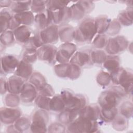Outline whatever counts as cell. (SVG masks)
Instances as JSON below:
<instances>
[{
	"label": "cell",
	"mask_w": 133,
	"mask_h": 133,
	"mask_svg": "<svg viewBox=\"0 0 133 133\" xmlns=\"http://www.w3.org/2000/svg\"><path fill=\"white\" fill-rule=\"evenodd\" d=\"M77 30V33H74V36L76 35L79 37L78 39L90 40L94 34L97 32L95 21L92 20H85L81 24Z\"/></svg>",
	"instance_id": "1"
},
{
	"label": "cell",
	"mask_w": 133,
	"mask_h": 133,
	"mask_svg": "<svg viewBox=\"0 0 133 133\" xmlns=\"http://www.w3.org/2000/svg\"><path fill=\"white\" fill-rule=\"evenodd\" d=\"M97 127L95 121L80 116L70 124L69 129L71 131L74 129L73 131L75 132H92L91 130L95 129Z\"/></svg>",
	"instance_id": "2"
},
{
	"label": "cell",
	"mask_w": 133,
	"mask_h": 133,
	"mask_svg": "<svg viewBox=\"0 0 133 133\" xmlns=\"http://www.w3.org/2000/svg\"><path fill=\"white\" fill-rule=\"evenodd\" d=\"M120 95L115 90L105 91L101 94L99 98V102L102 108H115L119 100Z\"/></svg>",
	"instance_id": "3"
},
{
	"label": "cell",
	"mask_w": 133,
	"mask_h": 133,
	"mask_svg": "<svg viewBox=\"0 0 133 133\" xmlns=\"http://www.w3.org/2000/svg\"><path fill=\"white\" fill-rule=\"evenodd\" d=\"M57 48L52 45H45L41 47L37 51V56L41 60L48 61L49 62L53 60L56 54Z\"/></svg>",
	"instance_id": "4"
},
{
	"label": "cell",
	"mask_w": 133,
	"mask_h": 133,
	"mask_svg": "<svg viewBox=\"0 0 133 133\" xmlns=\"http://www.w3.org/2000/svg\"><path fill=\"white\" fill-rule=\"evenodd\" d=\"M7 88L10 92L17 94L21 92L24 86L23 81L22 78L16 77L15 76L11 77L7 83Z\"/></svg>",
	"instance_id": "5"
},
{
	"label": "cell",
	"mask_w": 133,
	"mask_h": 133,
	"mask_svg": "<svg viewBox=\"0 0 133 133\" xmlns=\"http://www.w3.org/2000/svg\"><path fill=\"white\" fill-rule=\"evenodd\" d=\"M18 61L13 56L7 55L2 58V69L7 73H10L17 67Z\"/></svg>",
	"instance_id": "6"
},
{
	"label": "cell",
	"mask_w": 133,
	"mask_h": 133,
	"mask_svg": "<svg viewBox=\"0 0 133 133\" xmlns=\"http://www.w3.org/2000/svg\"><path fill=\"white\" fill-rule=\"evenodd\" d=\"M19 115L20 112L16 109L5 108L1 109V121L4 123L11 122L12 120L15 121Z\"/></svg>",
	"instance_id": "7"
},
{
	"label": "cell",
	"mask_w": 133,
	"mask_h": 133,
	"mask_svg": "<svg viewBox=\"0 0 133 133\" xmlns=\"http://www.w3.org/2000/svg\"><path fill=\"white\" fill-rule=\"evenodd\" d=\"M99 108L96 105V107L89 106L84 109H83L80 111V116L88 118L91 120H94L98 117L100 113Z\"/></svg>",
	"instance_id": "8"
},
{
	"label": "cell",
	"mask_w": 133,
	"mask_h": 133,
	"mask_svg": "<svg viewBox=\"0 0 133 133\" xmlns=\"http://www.w3.org/2000/svg\"><path fill=\"white\" fill-rule=\"evenodd\" d=\"M35 90V87L30 84L24 85L21 92V98L22 100L24 102L25 101H32V99H34L36 93Z\"/></svg>",
	"instance_id": "9"
},
{
	"label": "cell",
	"mask_w": 133,
	"mask_h": 133,
	"mask_svg": "<svg viewBox=\"0 0 133 133\" xmlns=\"http://www.w3.org/2000/svg\"><path fill=\"white\" fill-rule=\"evenodd\" d=\"M31 32L26 26H22L16 29L15 35L16 39L20 42L25 43L30 39Z\"/></svg>",
	"instance_id": "10"
},
{
	"label": "cell",
	"mask_w": 133,
	"mask_h": 133,
	"mask_svg": "<svg viewBox=\"0 0 133 133\" xmlns=\"http://www.w3.org/2000/svg\"><path fill=\"white\" fill-rule=\"evenodd\" d=\"M31 1H14L11 4V9L17 13L25 11L30 7Z\"/></svg>",
	"instance_id": "11"
},
{
	"label": "cell",
	"mask_w": 133,
	"mask_h": 133,
	"mask_svg": "<svg viewBox=\"0 0 133 133\" xmlns=\"http://www.w3.org/2000/svg\"><path fill=\"white\" fill-rule=\"evenodd\" d=\"M24 17L21 15V13H17L14 16L16 20L19 23H23L25 24H30L33 20H34L33 14L30 11H24L23 12Z\"/></svg>",
	"instance_id": "12"
},
{
	"label": "cell",
	"mask_w": 133,
	"mask_h": 133,
	"mask_svg": "<svg viewBox=\"0 0 133 133\" xmlns=\"http://www.w3.org/2000/svg\"><path fill=\"white\" fill-rule=\"evenodd\" d=\"M27 63L28 62H26L25 61H22L21 62H20L18 66V69L16 70V75H18L24 78H27L28 77H29V76H30V74L31 73L25 71L32 70L31 68V66Z\"/></svg>",
	"instance_id": "13"
},
{
	"label": "cell",
	"mask_w": 133,
	"mask_h": 133,
	"mask_svg": "<svg viewBox=\"0 0 133 133\" xmlns=\"http://www.w3.org/2000/svg\"><path fill=\"white\" fill-rule=\"evenodd\" d=\"M48 1H32L33 4H31V8L33 11L40 13V11H43V10L45 7V5L47 4Z\"/></svg>",
	"instance_id": "14"
},
{
	"label": "cell",
	"mask_w": 133,
	"mask_h": 133,
	"mask_svg": "<svg viewBox=\"0 0 133 133\" xmlns=\"http://www.w3.org/2000/svg\"><path fill=\"white\" fill-rule=\"evenodd\" d=\"M109 59L108 58L107 60L105 62L104 66L107 69V70L111 71L112 72L116 70L117 69L115 66H117V61L116 59H114V57H112Z\"/></svg>",
	"instance_id": "15"
}]
</instances>
